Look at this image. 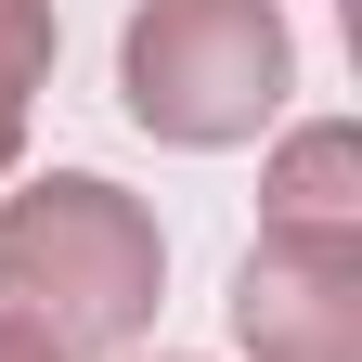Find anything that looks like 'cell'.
<instances>
[{
  "mask_svg": "<svg viewBox=\"0 0 362 362\" xmlns=\"http://www.w3.org/2000/svg\"><path fill=\"white\" fill-rule=\"evenodd\" d=\"M168 298V233L104 168H52L0 194V337L52 362H117Z\"/></svg>",
  "mask_w": 362,
  "mask_h": 362,
  "instance_id": "cell-1",
  "label": "cell"
},
{
  "mask_svg": "<svg viewBox=\"0 0 362 362\" xmlns=\"http://www.w3.org/2000/svg\"><path fill=\"white\" fill-rule=\"evenodd\" d=\"M246 362H362V233H259L233 272Z\"/></svg>",
  "mask_w": 362,
  "mask_h": 362,
  "instance_id": "cell-3",
  "label": "cell"
},
{
  "mask_svg": "<svg viewBox=\"0 0 362 362\" xmlns=\"http://www.w3.org/2000/svg\"><path fill=\"white\" fill-rule=\"evenodd\" d=\"M259 233H362V129H349V117H310V129H285Z\"/></svg>",
  "mask_w": 362,
  "mask_h": 362,
  "instance_id": "cell-4",
  "label": "cell"
},
{
  "mask_svg": "<svg viewBox=\"0 0 362 362\" xmlns=\"http://www.w3.org/2000/svg\"><path fill=\"white\" fill-rule=\"evenodd\" d=\"M52 52H65L52 0H0V104H39V78H52Z\"/></svg>",
  "mask_w": 362,
  "mask_h": 362,
  "instance_id": "cell-5",
  "label": "cell"
},
{
  "mask_svg": "<svg viewBox=\"0 0 362 362\" xmlns=\"http://www.w3.org/2000/svg\"><path fill=\"white\" fill-rule=\"evenodd\" d=\"M0 362H52V349H26V337H0Z\"/></svg>",
  "mask_w": 362,
  "mask_h": 362,
  "instance_id": "cell-7",
  "label": "cell"
},
{
  "mask_svg": "<svg viewBox=\"0 0 362 362\" xmlns=\"http://www.w3.org/2000/svg\"><path fill=\"white\" fill-rule=\"evenodd\" d=\"M13 156H26V104H0V181H13Z\"/></svg>",
  "mask_w": 362,
  "mask_h": 362,
  "instance_id": "cell-6",
  "label": "cell"
},
{
  "mask_svg": "<svg viewBox=\"0 0 362 362\" xmlns=\"http://www.w3.org/2000/svg\"><path fill=\"white\" fill-rule=\"evenodd\" d=\"M298 90V39L272 0H143L117 26V104L129 129H156L181 156H233L285 117Z\"/></svg>",
  "mask_w": 362,
  "mask_h": 362,
  "instance_id": "cell-2",
  "label": "cell"
}]
</instances>
